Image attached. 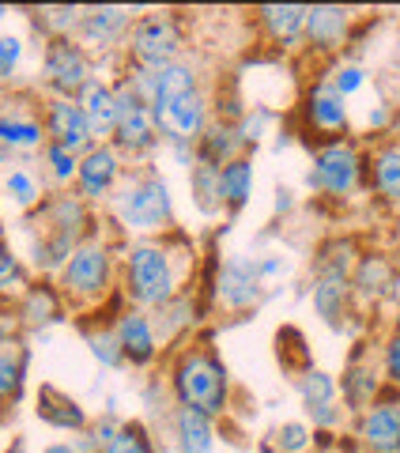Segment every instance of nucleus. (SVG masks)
I'll list each match as a JSON object with an SVG mask.
<instances>
[{"instance_id":"f257e3e1","label":"nucleus","mask_w":400,"mask_h":453,"mask_svg":"<svg viewBox=\"0 0 400 453\" xmlns=\"http://www.w3.org/2000/svg\"><path fill=\"white\" fill-rule=\"evenodd\" d=\"M196 257L200 253L185 231L121 242V299L148 314L170 306L181 291H193Z\"/></svg>"},{"instance_id":"f03ea898","label":"nucleus","mask_w":400,"mask_h":453,"mask_svg":"<svg viewBox=\"0 0 400 453\" xmlns=\"http://www.w3.org/2000/svg\"><path fill=\"white\" fill-rule=\"evenodd\" d=\"M53 283L68 314H76L80 321L103 314L106 303H121V242L98 226L73 250Z\"/></svg>"},{"instance_id":"7ed1b4c3","label":"nucleus","mask_w":400,"mask_h":453,"mask_svg":"<svg viewBox=\"0 0 400 453\" xmlns=\"http://www.w3.org/2000/svg\"><path fill=\"white\" fill-rule=\"evenodd\" d=\"M103 211H106L110 231L121 234L125 242H133V238H159V234L178 231L170 181L163 178V170L155 163L128 166L118 193L110 196V204Z\"/></svg>"},{"instance_id":"20e7f679","label":"nucleus","mask_w":400,"mask_h":453,"mask_svg":"<svg viewBox=\"0 0 400 453\" xmlns=\"http://www.w3.org/2000/svg\"><path fill=\"white\" fill-rule=\"evenodd\" d=\"M166 386L181 408H196L212 419L231 412V371L212 340H185L166 366Z\"/></svg>"},{"instance_id":"39448f33","label":"nucleus","mask_w":400,"mask_h":453,"mask_svg":"<svg viewBox=\"0 0 400 453\" xmlns=\"http://www.w3.org/2000/svg\"><path fill=\"white\" fill-rule=\"evenodd\" d=\"M310 189L333 204H348L366 189V148L359 136L321 140L310 148Z\"/></svg>"},{"instance_id":"423d86ee","label":"nucleus","mask_w":400,"mask_h":453,"mask_svg":"<svg viewBox=\"0 0 400 453\" xmlns=\"http://www.w3.org/2000/svg\"><path fill=\"white\" fill-rule=\"evenodd\" d=\"M189 57V23L178 8H144L125 38L121 65L163 68Z\"/></svg>"},{"instance_id":"0eeeda50","label":"nucleus","mask_w":400,"mask_h":453,"mask_svg":"<svg viewBox=\"0 0 400 453\" xmlns=\"http://www.w3.org/2000/svg\"><path fill=\"white\" fill-rule=\"evenodd\" d=\"M208 299L216 314L231 321L261 310V303L268 299V288L261 280V268H257V253H231V257H223L216 265V273H212Z\"/></svg>"},{"instance_id":"6e6552de","label":"nucleus","mask_w":400,"mask_h":453,"mask_svg":"<svg viewBox=\"0 0 400 453\" xmlns=\"http://www.w3.org/2000/svg\"><path fill=\"white\" fill-rule=\"evenodd\" d=\"M151 118L159 125L163 148H174V144L196 148V140L216 121V98H212L208 83L204 88L178 91V95H163L151 103Z\"/></svg>"},{"instance_id":"1a4fd4ad","label":"nucleus","mask_w":400,"mask_h":453,"mask_svg":"<svg viewBox=\"0 0 400 453\" xmlns=\"http://www.w3.org/2000/svg\"><path fill=\"white\" fill-rule=\"evenodd\" d=\"M98 76V61L76 38H46L38 57V91L53 98H80Z\"/></svg>"},{"instance_id":"9d476101","label":"nucleus","mask_w":400,"mask_h":453,"mask_svg":"<svg viewBox=\"0 0 400 453\" xmlns=\"http://www.w3.org/2000/svg\"><path fill=\"white\" fill-rule=\"evenodd\" d=\"M0 144L16 159H38L46 140L42 121V91L38 88H8L0 91Z\"/></svg>"},{"instance_id":"9b49d317","label":"nucleus","mask_w":400,"mask_h":453,"mask_svg":"<svg viewBox=\"0 0 400 453\" xmlns=\"http://www.w3.org/2000/svg\"><path fill=\"white\" fill-rule=\"evenodd\" d=\"M113 88H118V106H121L118 133H113V148L121 151V159L128 166H144L163 148L159 125H155V118H151V106L133 91V83L121 76V68L113 73Z\"/></svg>"},{"instance_id":"f8f14e48","label":"nucleus","mask_w":400,"mask_h":453,"mask_svg":"<svg viewBox=\"0 0 400 453\" xmlns=\"http://www.w3.org/2000/svg\"><path fill=\"white\" fill-rule=\"evenodd\" d=\"M136 16H140V8H125V4H88V8H83L76 42L95 57V61H110L113 53L125 50V38H128V31H133Z\"/></svg>"},{"instance_id":"ddd939ff","label":"nucleus","mask_w":400,"mask_h":453,"mask_svg":"<svg viewBox=\"0 0 400 453\" xmlns=\"http://www.w3.org/2000/svg\"><path fill=\"white\" fill-rule=\"evenodd\" d=\"M110 325H113V336H118V344H121L125 366H133V371H148V366L159 363L166 344H163L159 329H155V318L148 314V310L118 303V314L110 318Z\"/></svg>"},{"instance_id":"4468645a","label":"nucleus","mask_w":400,"mask_h":453,"mask_svg":"<svg viewBox=\"0 0 400 453\" xmlns=\"http://www.w3.org/2000/svg\"><path fill=\"white\" fill-rule=\"evenodd\" d=\"M31 223L46 226V231H57L65 238H73V242L80 246L83 238H91L98 226H103V216H98V208H91L76 189H57L50 193L46 201H42V208L35 211V216H27Z\"/></svg>"},{"instance_id":"2eb2a0df","label":"nucleus","mask_w":400,"mask_h":453,"mask_svg":"<svg viewBox=\"0 0 400 453\" xmlns=\"http://www.w3.org/2000/svg\"><path fill=\"white\" fill-rule=\"evenodd\" d=\"M298 113H303L306 133L321 140H340V136H355L351 133V106L333 91V83L325 76L313 80L310 88L303 91V103H298Z\"/></svg>"},{"instance_id":"dca6fc26","label":"nucleus","mask_w":400,"mask_h":453,"mask_svg":"<svg viewBox=\"0 0 400 453\" xmlns=\"http://www.w3.org/2000/svg\"><path fill=\"white\" fill-rule=\"evenodd\" d=\"M128 163L121 159V151L113 144H95L91 151L80 155V174H76V193L91 208L103 211L110 204V196L118 193Z\"/></svg>"},{"instance_id":"f3484780","label":"nucleus","mask_w":400,"mask_h":453,"mask_svg":"<svg viewBox=\"0 0 400 453\" xmlns=\"http://www.w3.org/2000/svg\"><path fill=\"white\" fill-rule=\"evenodd\" d=\"M351 438L366 453H396L400 449V393L385 389L370 408H363L351 423Z\"/></svg>"},{"instance_id":"a211bd4d","label":"nucleus","mask_w":400,"mask_h":453,"mask_svg":"<svg viewBox=\"0 0 400 453\" xmlns=\"http://www.w3.org/2000/svg\"><path fill=\"white\" fill-rule=\"evenodd\" d=\"M355 12L340 4H306V38L303 50L310 57H336L351 46Z\"/></svg>"},{"instance_id":"6ab92c4d","label":"nucleus","mask_w":400,"mask_h":453,"mask_svg":"<svg viewBox=\"0 0 400 453\" xmlns=\"http://www.w3.org/2000/svg\"><path fill=\"white\" fill-rule=\"evenodd\" d=\"M42 121H46V140L50 144H61L73 155H83L95 148V136L88 129V118L76 98H53L42 95Z\"/></svg>"},{"instance_id":"aec40b11","label":"nucleus","mask_w":400,"mask_h":453,"mask_svg":"<svg viewBox=\"0 0 400 453\" xmlns=\"http://www.w3.org/2000/svg\"><path fill=\"white\" fill-rule=\"evenodd\" d=\"M253 27L276 53H298L306 38V4H261L253 8Z\"/></svg>"},{"instance_id":"412c9836","label":"nucleus","mask_w":400,"mask_h":453,"mask_svg":"<svg viewBox=\"0 0 400 453\" xmlns=\"http://www.w3.org/2000/svg\"><path fill=\"white\" fill-rule=\"evenodd\" d=\"M80 110L88 118V129L95 136V144H113V133H118V118H121V106H118V88H113V76L98 73L88 88L80 91Z\"/></svg>"},{"instance_id":"4be33fe9","label":"nucleus","mask_w":400,"mask_h":453,"mask_svg":"<svg viewBox=\"0 0 400 453\" xmlns=\"http://www.w3.org/2000/svg\"><path fill=\"white\" fill-rule=\"evenodd\" d=\"M366 348V344H359ZM385 393V378H381V359L366 356V351H355L344 366V378H340V396H344V408L351 416H359L363 408H370Z\"/></svg>"},{"instance_id":"5701e85b","label":"nucleus","mask_w":400,"mask_h":453,"mask_svg":"<svg viewBox=\"0 0 400 453\" xmlns=\"http://www.w3.org/2000/svg\"><path fill=\"white\" fill-rule=\"evenodd\" d=\"M0 196H4L19 216H35L42 208V201L50 196V186L31 159H16L4 174H0Z\"/></svg>"},{"instance_id":"b1692460","label":"nucleus","mask_w":400,"mask_h":453,"mask_svg":"<svg viewBox=\"0 0 400 453\" xmlns=\"http://www.w3.org/2000/svg\"><path fill=\"white\" fill-rule=\"evenodd\" d=\"M366 193H374L381 204H400V144L378 140L366 148Z\"/></svg>"},{"instance_id":"393cba45","label":"nucleus","mask_w":400,"mask_h":453,"mask_svg":"<svg viewBox=\"0 0 400 453\" xmlns=\"http://www.w3.org/2000/svg\"><path fill=\"white\" fill-rule=\"evenodd\" d=\"M393 283H396L393 261L385 257V253H363L351 273V295L359 306H374L393 291Z\"/></svg>"},{"instance_id":"a878e982","label":"nucleus","mask_w":400,"mask_h":453,"mask_svg":"<svg viewBox=\"0 0 400 453\" xmlns=\"http://www.w3.org/2000/svg\"><path fill=\"white\" fill-rule=\"evenodd\" d=\"M310 306L328 329H344L351 310H355V295H351V280H328V276H313L310 283Z\"/></svg>"},{"instance_id":"bb28decb","label":"nucleus","mask_w":400,"mask_h":453,"mask_svg":"<svg viewBox=\"0 0 400 453\" xmlns=\"http://www.w3.org/2000/svg\"><path fill=\"white\" fill-rule=\"evenodd\" d=\"M170 442H174L178 453H212V446H216V419L196 412V408L174 404V412H170Z\"/></svg>"},{"instance_id":"cd10ccee","label":"nucleus","mask_w":400,"mask_h":453,"mask_svg":"<svg viewBox=\"0 0 400 453\" xmlns=\"http://www.w3.org/2000/svg\"><path fill=\"white\" fill-rule=\"evenodd\" d=\"M68 314L61 303V291H57L53 280H35V288L16 303V318L23 329H50Z\"/></svg>"},{"instance_id":"c85d7f7f","label":"nucleus","mask_w":400,"mask_h":453,"mask_svg":"<svg viewBox=\"0 0 400 453\" xmlns=\"http://www.w3.org/2000/svg\"><path fill=\"white\" fill-rule=\"evenodd\" d=\"M38 419L57 431H73V434H88V427H91V416L83 412V404L57 386L38 389Z\"/></svg>"},{"instance_id":"c756f323","label":"nucleus","mask_w":400,"mask_h":453,"mask_svg":"<svg viewBox=\"0 0 400 453\" xmlns=\"http://www.w3.org/2000/svg\"><path fill=\"white\" fill-rule=\"evenodd\" d=\"M242 155H250V148L242 144V136H238V121L216 118V121L208 125V133L196 140V159L200 163L227 166L231 159H242Z\"/></svg>"},{"instance_id":"7c9ffc66","label":"nucleus","mask_w":400,"mask_h":453,"mask_svg":"<svg viewBox=\"0 0 400 453\" xmlns=\"http://www.w3.org/2000/svg\"><path fill=\"white\" fill-rule=\"evenodd\" d=\"M363 250L351 234H333L325 238L313 253V276H328V280H351L355 265H359Z\"/></svg>"},{"instance_id":"2f4dec72","label":"nucleus","mask_w":400,"mask_h":453,"mask_svg":"<svg viewBox=\"0 0 400 453\" xmlns=\"http://www.w3.org/2000/svg\"><path fill=\"white\" fill-rule=\"evenodd\" d=\"M253 196V155H242L219 166V208L223 216H238Z\"/></svg>"},{"instance_id":"473e14b6","label":"nucleus","mask_w":400,"mask_h":453,"mask_svg":"<svg viewBox=\"0 0 400 453\" xmlns=\"http://www.w3.org/2000/svg\"><path fill=\"white\" fill-rule=\"evenodd\" d=\"M27 344L16 336H0V408L16 404L23 396V381H27Z\"/></svg>"},{"instance_id":"72a5a7b5","label":"nucleus","mask_w":400,"mask_h":453,"mask_svg":"<svg viewBox=\"0 0 400 453\" xmlns=\"http://www.w3.org/2000/svg\"><path fill=\"white\" fill-rule=\"evenodd\" d=\"M35 273L27 257H19L16 250H12L4 238H0V306H16L27 291L35 288Z\"/></svg>"},{"instance_id":"f704fd0d","label":"nucleus","mask_w":400,"mask_h":453,"mask_svg":"<svg viewBox=\"0 0 400 453\" xmlns=\"http://www.w3.org/2000/svg\"><path fill=\"white\" fill-rule=\"evenodd\" d=\"M80 333H83V340H88L95 363H103L106 371H121V366H125L121 344H118V336H113V325L103 321V314L83 318V321H80Z\"/></svg>"},{"instance_id":"c9c22d12","label":"nucleus","mask_w":400,"mask_h":453,"mask_svg":"<svg viewBox=\"0 0 400 453\" xmlns=\"http://www.w3.org/2000/svg\"><path fill=\"white\" fill-rule=\"evenodd\" d=\"M38 170L46 178L50 193L57 189H76V174H80V155H73L61 144H46L38 155Z\"/></svg>"},{"instance_id":"e433bc0d","label":"nucleus","mask_w":400,"mask_h":453,"mask_svg":"<svg viewBox=\"0 0 400 453\" xmlns=\"http://www.w3.org/2000/svg\"><path fill=\"white\" fill-rule=\"evenodd\" d=\"M196 314V288L193 291H181L174 303L170 306H163V310H155V329H159V336H163V344H174L178 336H185L193 329V318Z\"/></svg>"},{"instance_id":"4c0bfd02","label":"nucleus","mask_w":400,"mask_h":453,"mask_svg":"<svg viewBox=\"0 0 400 453\" xmlns=\"http://www.w3.org/2000/svg\"><path fill=\"white\" fill-rule=\"evenodd\" d=\"M295 393H298V401H303L306 412H313V408H325V404L340 401V381L328 371H321V366H310V371L298 374Z\"/></svg>"},{"instance_id":"58836bf2","label":"nucleus","mask_w":400,"mask_h":453,"mask_svg":"<svg viewBox=\"0 0 400 453\" xmlns=\"http://www.w3.org/2000/svg\"><path fill=\"white\" fill-rule=\"evenodd\" d=\"M189 193H193V204H196L200 216H223V208H219V166L196 159L189 166Z\"/></svg>"},{"instance_id":"ea45409f","label":"nucleus","mask_w":400,"mask_h":453,"mask_svg":"<svg viewBox=\"0 0 400 453\" xmlns=\"http://www.w3.org/2000/svg\"><path fill=\"white\" fill-rule=\"evenodd\" d=\"M83 19V4H46L35 8V27L42 31V42L46 38H76Z\"/></svg>"},{"instance_id":"a19ab883","label":"nucleus","mask_w":400,"mask_h":453,"mask_svg":"<svg viewBox=\"0 0 400 453\" xmlns=\"http://www.w3.org/2000/svg\"><path fill=\"white\" fill-rule=\"evenodd\" d=\"M268 446L276 453H310L313 449V427L303 419H283L280 427L268 434Z\"/></svg>"},{"instance_id":"79ce46f5","label":"nucleus","mask_w":400,"mask_h":453,"mask_svg":"<svg viewBox=\"0 0 400 453\" xmlns=\"http://www.w3.org/2000/svg\"><path fill=\"white\" fill-rule=\"evenodd\" d=\"M98 453H159V446H155L151 431L140 419H125L118 438H113L110 446H103Z\"/></svg>"},{"instance_id":"37998d69","label":"nucleus","mask_w":400,"mask_h":453,"mask_svg":"<svg viewBox=\"0 0 400 453\" xmlns=\"http://www.w3.org/2000/svg\"><path fill=\"white\" fill-rule=\"evenodd\" d=\"M328 83H333V91L344 98V103H351L359 91H366V83H370V73L359 65V61H336L333 68H328Z\"/></svg>"},{"instance_id":"c03bdc74","label":"nucleus","mask_w":400,"mask_h":453,"mask_svg":"<svg viewBox=\"0 0 400 453\" xmlns=\"http://www.w3.org/2000/svg\"><path fill=\"white\" fill-rule=\"evenodd\" d=\"M23 57H27V38L23 35H12V31L0 35V91L16 88Z\"/></svg>"},{"instance_id":"a18cd8bd","label":"nucleus","mask_w":400,"mask_h":453,"mask_svg":"<svg viewBox=\"0 0 400 453\" xmlns=\"http://www.w3.org/2000/svg\"><path fill=\"white\" fill-rule=\"evenodd\" d=\"M381 378H385V389L400 393V329H393L381 344Z\"/></svg>"},{"instance_id":"49530a36","label":"nucleus","mask_w":400,"mask_h":453,"mask_svg":"<svg viewBox=\"0 0 400 453\" xmlns=\"http://www.w3.org/2000/svg\"><path fill=\"white\" fill-rule=\"evenodd\" d=\"M257 268H261L265 288L273 291L280 280H288V276H291V257H288V253H280V250H273V253H257Z\"/></svg>"},{"instance_id":"de8ad7c7","label":"nucleus","mask_w":400,"mask_h":453,"mask_svg":"<svg viewBox=\"0 0 400 453\" xmlns=\"http://www.w3.org/2000/svg\"><path fill=\"white\" fill-rule=\"evenodd\" d=\"M265 129H268V113L261 110V106H246V113L238 118V136H242V144H246L250 151L261 144V136H265Z\"/></svg>"},{"instance_id":"09e8293b","label":"nucleus","mask_w":400,"mask_h":453,"mask_svg":"<svg viewBox=\"0 0 400 453\" xmlns=\"http://www.w3.org/2000/svg\"><path fill=\"white\" fill-rule=\"evenodd\" d=\"M310 423H313V431H325V434H333L336 427H344V416H348V408L344 404H325V408H313V412H306Z\"/></svg>"},{"instance_id":"8fccbe9b","label":"nucleus","mask_w":400,"mask_h":453,"mask_svg":"<svg viewBox=\"0 0 400 453\" xmlns=\"http://www.w3.org/2000/svg\"><path fill=\"white\" fill-rule=\"evenodd\" d=\"M381 91H389V98L400 106V38L393 42L389 57H385V76H381Z\"/></svg>"},{"instance_id":"3c124183","label":"nucleus","mask_w":400,"mask_h":453,"mask_svg":"<svg viewBox=\"0 0 400 453\" xmlns=\"http://www.w3.org/2000/svg\"><path fill=\"white\" fill-rule=\"evenodd\" d=\"M38 453H83L76 442H50V446H42Z\"/></svg>"},{"instance_id":"603ef678","label":"nucleus","mask_w":400,"mask_h":453,"mask_svg":"<svg viewBox=\"0 0 400 453\" xmlns=\"http://www.w3.org/2000/svg\"><path fill=\"white\" fill-rule=\"evenodd\" d=\"M328 449H333V453H366L359 442H355V438H351V442H333Z\"/></svg>"},{"instance_id":"864d4df0","label":"nucleus","mask_w":400,"mask_h":453,"mask_svg":"<svg viewBox=\"0 0 400 453\" xmlns=\"http://www.w3.org/2000/svg\"><path fill=\"white\" fill-rule=\"evenodd\" d=\"M12 163H16V155H12V151H8L4 144H0V174H4V170H8Z\"/></svg>"},{"instance_id":"5fc2aeb1","label":"nucleus","mask_w":400,"mask_h":453,"mask_svg":"<svg viewBox=\"0 0 400 453\" xmlns=\"http://www.w3.org/2000/svg\"><path fill=\"white\" fill-rule=\"evenodd\" d=\"M389 140H396V144H400V110H396V121H393V133H389Z\"/></svg>"},{"instance_id":"6e6d98bb","label":"nucleus","mask_w":400,"mask_h":453,"mask_svg":"<svg viewBox=\"0 0 400 453\" xmlns=\"http://www.w3.org/2000/svg\"><path fill=\"white\" fill-rule=\"evenodd\" d=\"M8 16H12V8H4V4H0V23H4Z\"/></svg>"},{"instance_id":"4d7b16f0","label":"nucleus","mask_w":400,"mask_h":453,"mask_svg":"<svg viewBox=\"0 0 400 453\" xmlns=\"http://www.w3.org/2000/svg\"><path fill=\"white\" fill-rule=\"evenodd\" d=\"M0 427H4V408H0Z\"/></svg>"},{"instance_id":"13d9d810","label":"nucleus","mask_w":400,"mask_h":453,"mask_svg":"<svg viewBox=\"0 0 400 453\" xmlns=\"http://www.w3.org/2000/svg\"><path fill=\"white\" fill-rule=\"evenodd\" d=\"M396 453H400V449H396Z\"/></svg>"}]
</instances>
